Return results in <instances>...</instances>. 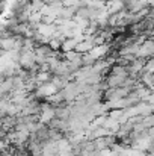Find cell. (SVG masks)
<instances>
[{
    "instance_id": "6da1fadb",
    "label": "cell",
    "mask_w": 154,
    "mask_h": 156,
    "mask_svg": "<svg viewBox=\"0 0 154 156\" xmlns=\"http://www.w3.org/2000/svg\"><path fill=\"white\" fill-rule=\"evenodd\" d=\"M151 56H154V40H145L138 50V58L139 59H150Z\"/></svg>"
},
{
    "instance_id": "7a4b0ae2",
    "label": "cell",
    "mask_w": 154,
    "mask_h": 156,
    "mask_svg": "<svg viewBox=\"0 0 154 156\" xmlns=\"http://www.w3.org/2000/svg\"><path fill=\"white\" fill-rule=\"evenodd\" d=\"M109 50L110 47L107 44H103V46H94V49L89 52V55L95 59V61H100V59H104L107 55H109Z\"/></svg>"
},
{
    "instance_id": "3957f363",
    "label": "cell",
    "mask_w": 154,
    "mask_h": 156,
    "mask_svg": "<svg viewBox=\"0 0 154 156\" xmlns=\"http://www.w3.org/2000/svg\"><path fill=\"white\" fill-rule=\"evenodd\" d=\"M79 43H80V41H79L77 38H67V40L62 43V46H60V50H62L63 53L74 52Z\"/></svg>"
},
{
    "instance_id": "277c9868",
    "label": "cell",
    "mask_w": 154,
    "mask_h": 156,
    "mask_svg": "<svg viewBox=\"0 0 154 156\" xmlns=\"http://www.w3.org/2000/svg\"><path fill=\"white\" fill-rule=\"evenodd\" d=\"M101 2H104V0H101Z\"/></svg>"
}]
</instances>
